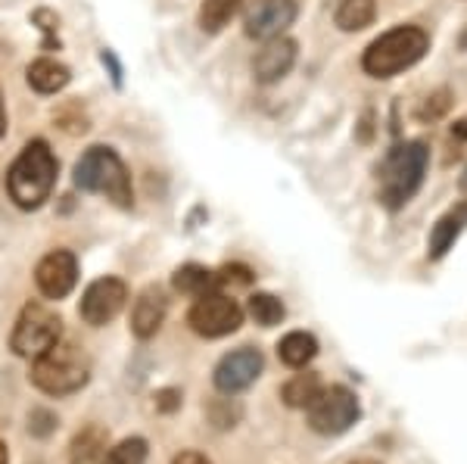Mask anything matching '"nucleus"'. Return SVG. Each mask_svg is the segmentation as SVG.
Here are the masks:
<instances>
[{
  "label": "nucleus",
  "instance_id": "nucleus-1",
  "mask_svg": "<svg viewBox=\"0 0 467 464\" xmlns=\"http://www.w3.org/2000/svg\"><path fill=\"white\" fill-rule=\"evenodd\" d=\"M427 162H431V150L424 140H405L393 147L383 160L378 171V197L387 209H402L418 193L420 181L427 175Z\"/></svg>",
  "mask_w": 467,
  "mask_h": 464
},
{
  "label": "nucleus",
  "instance_id": "nucleus-2",
  "mask_svg": "<svg viewBox=\"0 0 467 464\" xmlns=\"http://www.w3.org/2000/svg\"><path fill=\"white\" fill-rule=\"evenodd\" d=\"M57 184V156L44 140H32L6 171V191L19 209H37Z\"/></svg>",
  "mask_w": 467,
  "mask_h": 464
},
{
  "label": "nucleus",
  "instance_id": "nucleus-3",
  "mask_svg": "<svg viewBox=\"0 0 467 464\" xmlns=\"http://www.w3.org/2000/svg\"><path fill=\"white\" fill-rule=\"evenodd\" d=\"M431 47V37L418 26H399L393 32L380 35L361 57V66L371 78H393V75L411 69Z\"/></svg>",
  "mask_w": 467,
  "mask_h": 464
},
{
  "label": "nucleus",
  "instance_id": "nucleus-4",
  "mask_svg": "<svg viewBox=\"0 0 467 464\" xmlns=\"http://www.w3.org/2000/svg\"><path fill=\"white\" fill-rule=\"evenodd\" d=\"M75 184L88 193H103L119 209H131V178L116 150L90 147L75 166Z\"/></svg>",
  "mask_w": 467,
  "mask_h": 464
},
{
  "label": "nucleus",
  "instance_id": "nucleus-5",
  "mask_svg": "<svg viewBox=\"0 0 467 464\" xmlns=\"http://www.w3.org/2000/svg\"><path fill=\"white\" fill-rule=\"evenodd\" d=\"M90 358L75 343H54L47 353H41L32 365V380L37 390L50 396H69L88 384Z\"/></svg>",
  "mask_w": 467,
  "mask_h": 464
},
{
  "label": "nucleus",
  "instance_id": "nucleus-6",
  "mask_svg": "<svg viewBox=\"0 0 467 464\" xmlns=\"http://www.w3.org/2000/svg\"><path fill=\"white\" fill-rule=\"evenodd\" d=\"M308 415V428L321 437H340L352 428V424L361 418V406L358 396L349 390V387H324V390L315 396L312 406L306 408Z\"/></svg>",
  "mask_w": 467,
  "mask_h": 464
},
{
  "label": "nucleus",
  "instance_id": "nucleus-7",
  "mask_svg": "<svg viewBox=\"0 0 467 464\" xmlns=\"http://www.w3.org/2000/svg\"><path fill=\"white\" fill-rule=\"evenodd\" d=\"M63 340V321L57 312H50L47 305H26L22 315L13 327V353L22 358H37L41 353H47L54 343Z\"/></svg>",
  "mask_w": 467,
  "mask_h": 464
},
{
  "label": "nucleus",
  "instance_id": "nucleus-8",
  "mask_svg": "<svg viewBox=\"0 0 467 464\" xmlns=\"http://www.w3.org/2000/svg\"><path fill=\"white\" fill-rule=\"evenodd\" d=\"M187 325H191L200 336L215 340V336H228L244 325V309L237 305V299L209 290V294L197 296V303L191 305Z\"/></svg>",
  "mask_w": 467,
  "mask_h": 464
},
{
  "label": "nucleus",
  "instance_id": "nucleus-9",
  "mask_svg": "<svg viewBox=\"0 0 467 464\" xmlns=\"http://www.w3.org/2000/svg\"><path fill=\"white\" fill-rule=\"evenodd\" d=\"M262 365H265V358H262L259 349H253V346L234 349V353H228L215 365L213 380H215L218 393H228V396L244 393L246 387H253L255 380H259Z\"/></svg>",
  "mask_w": 467,
  "mask_h": 464
},
{
  "label": "nucleus",
  "instance_id": "nucleus-10",
  "mask_svg": "<svg viewBox=\"0 0 467 464\" xmlns=\"http://www.w3.org/2000/svg\"><path fill=\"white\" fill-rule=\"evenodd\" d=\"M296 19V0H253L244 19V32L255 41L281 37Z\"/></svg>",
  "mask_w": 467,
  "mask_h": 464
},
{
  "label": "nucleus",
  "instance_id": "nucleus-11",
  "mask_svg": "<svg viewBox=\"0 0 467 464\" xmlns=\"http://www.w3.org/2000/svg\"><path fill=\"white\" fill-rule=\"evenodd\" d=\"M125 299H128V287L119 278L94 281L85 290V296H81V318L94 327L109 325L125 309Z\"/></svg>",
  "mask_w": 467,
  "mask_h": 464
},
{
  "label": "nucleus",
  "instance_id": "nucleus-12",
  "mask_svg": "<svg viewBox=\"0 0 467 464\" xmlns=\"http://www.w3.org/2000/svg\"><path fill=\"white\" fill-rule=\"evenodd\" d=\"M37 290L47 299H63L72 294L75 281H78V262L69 250H54L37 262L35 272Z\"/></svg>",
  "mask_w": 467,
  "mask_h": 464
},
{
  "label": "nucleus",
  "instance_id": "nucleus-13",
  "mask_svg": "<svg viewBox=\"0 0 467 464\" xmlns=\"http://www.w3.org/2000/svg\"><path fill=\"white\" fill-rule=\"evenodd\" d=\"M293 63H296V41H290L284 35L271 37L253 59V75L259 85H275L293 69Z\"/></svg>",
  "mask_w": 467,
  "mask_h": 464
},
{
  "label": "nucleus",
  "instance_id": "nucleus-14",
  "mask_svg": "<svg viewBox=\"0 0 467 464\" xmlns=\"http://www.w3.org/2000/svg\"><path fill=\"white\" fill-rule=\"evenodd\" d=\"M165 309H169V303H165V294L160 287H147L144 294L138 296V303H134V312H131V331L134 336H140V340H150V336H156V331L162 327L165 321Z\"/></svg>",
  "mask_w": 467,
  "mask_h": 464
},
{
  "label": "nucleus",
  "instance_id": "nucleus-15",
  "mask_svg": "<svg viewBox=\"0 0 467 464\" xmlns=\"http://www.w3.org/2000/svg\"><path fill=\"white\" fill-rule=\"evenodd\" d=\"M464 228H467V200H464V203H458L455 209H449V212L433 224L431 243H427V256H431V259L446 256L451 246H455L458 237H462Z\"/></svg>",
  "mask_w": 467,
  "mask_h": 464
},
{
  "label": "nucleus",
  "instance_id": "nucleus-16",
  "mask_svg": "<svg viewBox=\"0 0 467 464\" xmlns=\"http://www.w3.org/2000/svg\"><path fill=\"white\" fill-rule=\"evenodd\" d=\"M69 69H66L63 63H57V59H35L32 66H28V85L35 88L37 94H57L63 91L66 85H69Z\"/></svg>",
  "mask_w": 467,
  "mask_h": 464
},
{
  "label": "nucleus",
  "instance_id": "nucleus-17",
  "mask_svg": "<svg viewBox=\"0 0 467 464\" xmlns=\"http://www.w3.org/2000/svg\"><path fill=\"white\" fill-rule=\"evenodd\" d=\"M277 356L287 368H306L315 356H318V340L306 331H293L277 343Z\"/></svg>",
  "mask_w": 467,
  "mask_h": 464
},
{
  "label": "nucleus",
  "instance_id": "nucleus-18",
  "mask_svg": "<svg viewBox=\"0 0 467 464\" xmlns=\"http://www.w3.org/2000/svg\"><path fill=\"white\" fill-rule=\"evenodd\" d=\"M103 455H107V430L90 424V428H85L72 439V449H69L72 464H100Z\"/></svg>",
  "mask_w": 467,
  "mask_h": 464
},
{
  "label": "nucleus",
  "instance_id": "nucleus-19",
  "mask_svg": "<svg viewBox=\"0 0 467 464\" xmlns=\"http://www.w3.org/2000/svg\"><path fill=\"white\" fill-rule=\"evenodd\" d=\"M324 390L321 377L315 371H303V374H293V377L284 384L281 390V399L287 402L290 408H308L312 399Z\"/></svg>",
  "mask_w": 467,
  "mask_h": 464
},
{
  "label": "nucleus",
  "instance_id": "nucleus-20",
  "mask_svg": "<svg viewBox=\"0 0 467 464\" xmlns=\"http://www.w3.org/2000/svg\"><path fill=\"white\" fill-rule=\"evenodd\" d=\"M374 16H378V4L374 0H340L334 19L343 32H361V28L371 26Z\"/></svg>",
  "mask_w": 467,
  "mask_h": 464
},
{
  "label": "nucleus",
  "instance_id": "nucleus-21",
  "mask_svg": "<svg viewBox=\"0 0 467 464\" xmlns=\"http://www.w3.org/2000/svg\"><path fill=\"white\" fill-rule=\"evenodd\" d=\"M171 284H175V290L184 296H202V294H209V290H215V272H209V268L193 265L191 262V265L178 268Z\"/></svg>",
  "mask_w": 467,
  "mask_h": 464
},
{
  "label": "nucleus",
  "instance_id": "nucleus-22",
  "mask_svg": "<svg viewBox=\"0 0 467 464\" xmlns=\"http://www.w3.org/2000/svg\"><path fill=\"white\" fill-rule=\"evenodd\" d=\"M240 0H202L200 6V28L209 35H218L237 13Z\"/></svg>",
  "mask_w": 467,
  "mask_h": 464
},
{
  "label": "nucleus",
  "instance_id": "nucleus-23",
  "mask_svg": "<svg viewBox=\"0 0 467 464\" xmlns=\"http://www.w3.org/2000/svg\"><path fill=\"white\" fill-rule=\"evenodd\" d=\"M250 315L259 327H275L281 325L284 315H287V309H284V303L277 296L271 294H253L250 296Z\"/></svg>",
  "mask_w": 467,
  "mask_h": 464
},
{
  "label": "nucleus",
  "instance_id": "nucleus-24",
  "mask_svg": "<svg viewBox=\"0 0 467 464\" xmlns=\"http://www.w3.org/2000/svg\"><path fill=\"white\" fill-rule=\"evenodd\" d=\"M144 461H147V439L131 437L122 439L116 449H109L100 464H144Z\"/></svg>",
  "mask_w": 467,
  "mask_h": 464
},
{
  "label": "nucleus",
  "instance_id": "nucleus-25",
  "mask_svg": "<svg viewBox=\"0 0 467 464\" xmlns=\"http://www.w3.org/2000/svg\"><path fill=\"white\" fill-rule=\"evenodd\" d=\"M449 107H451V91H436V94H431L424 100V107L418 109V119L420 122H433V119H440V116H446L449 112Z\"/></svg>",
  "mask_w": 467,
  "mask_h": 464
},
{
  "label": "nucleus",
  "instance_id": "nucleus-26",
  "mask_svg": "<svg viewBox=\"0 0 467 464\" xmlns=\"http://www.w3.org/2000/svg\"><path fill=\"white\" fill-rule=\"evenodd\" d=\"M228 284L250 287V284H253V272L246 265H224L222 272L215 274V287H228Z\"/></svg>",
  "mask_w": 467,
  "mask_h": 464
},
{
  "label": "nucleus",
  "instance_id": "nucleus-27",
  "mask_svg": "<svg viewBox=\"0 0 467 464\" xmlns=\"http://www.w3.org/2000/svg\"><path fill=\"white\" fill-rule=\"evenodd\" d=\"M28 430L37 433V437H47L50 430H54V424H57V418L50 415V411H32V418H28Z\"/></svg>",
  "mask_w": 467,
  "mask_h": 464
},
{
  "label": "nucleus",
  "instance_id": "nucleus-28",
  "mask_svg": "<svg viewBox=\"0 0 467 464\" xmlns=\"http://www.w3.org/2000/svg\"><path fill=\"white\" fill-rule=\"evenodd\" d=\"M181 406V393L178 390H160L156 393V408L160 411H175Z\"/></svg>",
  "mask_w": 467,
  "mask_h": 464
},
{
  "label": "nucleus",
  "instance_id": "nucleus-29",
  "mask_svg": "<svg viewBox=\"0 0 467 464\" xmlns=\"http://www.w3.org/2000/svg\"><path fill=\"white\" fill-rule=\"evenodd\" d=\"M171 464H213L206 459V455H200V452H181L171 459Z\"/></svg>",
  "mask_w": 467,
  "mask_h": 464
},
{
  "label": "nucleus",
  "instance_id": "nucleus-30",
  "mask_svg": "<svg viewBox=\"0 0 467 464\" xmlns=\"http://www.w3.org/2000/svg\"><path fill=\"white\" fill-rule=\"evenodd\" d=\"M451 138L467 140V119H462V122H455V125H451Z\"/></svg>",
  "mask_w": 467,
  "mask_h": 464
},
{
  "label": "nucleus",
  "instance_id": "nucleus-31",
  "mask_svg": "<svg viewBox=\"0 0 467 464\" xmlns=\"http://www.w3.org/2000/svg\"><path fill=\"white\" fill-rule=\"evenodd\" d=\"M6 131V112H4V97H0V134Z\"/></svg>",
  "mask_w": 467,
  "mask_h": 464
},
{
  "label": "nucleus",
  "instance_id": "nucleus-32",
  "mask_svg": "<svg viewBox=\"0 0 467 464\" xmlns=\"http://www.w3.org/2000/svg\"><path fill=\"white\" fill-rule=\"evenodd\" d=\"M6 461H10V459H6V446L0 443V464H6Z\"/></svg>",
  "mask_w": 467,
  "mask_h": 464
},
{
  "label": "nucleus",
  "instance_id": "nucleus-33",
  "mask_svg": "<svg viewBox=\"0 0 467 464\" xmlns=\"http://www.w3.org/2000/svg\"><path fill=\"white\" fill-rule=\"evenodd\" d=\"M349 464H378V461H371V459H358V461H349Z\"/></svg>",
  "mask_w": 467,
  "mask_h": 464
},
{
  "label": "nucleus",
  "instance_id": "nucleus-34",
  "mask_svg": "<svg viewBox=\"0 0 467 464\" xmlns=\"http://www.w3.org/2000/svg\"><path fill=\"white\" fill-rule=\"evenodd\" d=\"M462 187H464V191H467V171H464V178H462Z\"/></svg>",
  "mask_w": 467,
  "mask_h": 464
}]
</instances>
